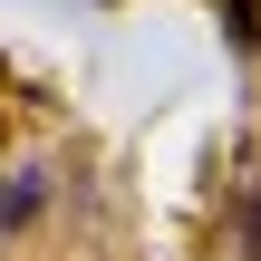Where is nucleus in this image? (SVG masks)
Masks as SVG:
<instances>
[{"label": "nucleus", "instance_id": "obj_1", "mask_svg": "<svg viewBox=\"0 0 261 261\" xmlns=\"http://www.w3.org/2000/svg\"><path fill=\"white\" fill-rule=\"evenodd\" d=\"M223 39L252 48V39H261V0H223Z\"/></svg>", "mask_w": 261, "mask_h": 261}, {"label": "nucleus", "instance_id": "obj_2", "mask_svg": "<svg viewBox=\"0 0 261 261\" xmlns=\"http://www.w3.org/2000/svg\"><path fill=\"white\" fill-rule=\"evenodd\" d=\"M242 252L261 261V184H252V203H242Z\"/></svg>", "mask_w": 261, "mask_h": 261}]
</instances>
